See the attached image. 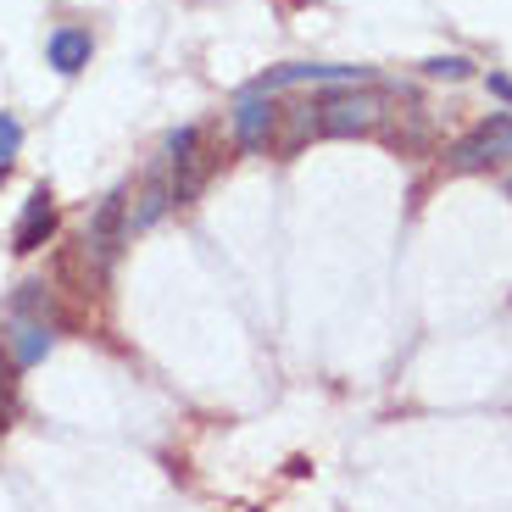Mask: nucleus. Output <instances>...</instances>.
Masks as SVG:
<instances>
[{"label":"nucleus","mask_w":512,"mask_h":512,"mask_svg":"<svg viewBox=\"0 0 512 512\" xmlns=\"http://www.w3.org/2000/svg\"><path fill=\"white\" fill-rule=\"evenodd\" d=\"M6 318H28V323H45V329H73V312L62 307V290L45 279H28L12 290V301H6Z\"/></svg>","instance_id":"8"},{"label":"nucleus","mask_w":512,"mask_h":512,"mask_svg":"<svg viewBox=\"0 0 512 512\" xmlns=\"http://www.w3.org/2000/svg\"><path fill=\"white\" fill-rule=\"evenodd\" d=\"M78 245H84V256H90L95 268H106V273L117 268V256H123V245H128V184H117L112 195H101V206L90 212Z\"/></svg>","instance_id":"4"},{"label":"nucleus","mask_w":512,"mask_h":512,"mask_svg":"<svg viewBox=\"0 0 512 512\" xmlns=\"http://www.w3.org/2000/svg\"><path fill=\"white\" fill-rule=\"evenodd\" d=\"M279 112H284V106L273 101V95H262V90H251V84H245V90L234 95V106H229L234 145H240V151H273V134H279Z\"/></svg>","instance_id":"5"},{"label":"nucleus","mask_w":512,"mask_h":512,"mask_svg":"<svg viewBox=\"0 0 512 512\" xmlns=\"http://www.w3.org/2000/svg\"><path fill=\"white\" fill-rule=\"evenodd\" d=\"M134 201H128V240L134 234H145V229H156V223L173 212V184H167V162H151L145 167V179H140V190H128Z\"/></svg>","instance_id":"9"},{"label":"nucleus","mask_w":512,"mask_h":512,"mask_svg":"<svg viewBox=\"0 0 512 512\" xmlns=\"http://www.w3.org/2000/svg\"><path fill=\"white\" fill-rule=\"evenodd\" d=\"M56 229H62V212H56V195L45 190V184H34L23 201V212H17V229H12V251L17 256H34L45 251V245L56 240Z\"/></svg>","instance_id":"7"},{"label":"nucleus","mask_w":512,"mask_h":512,"mask_svg":"<svg viewBox=\"0 0 512 512\" xmlns=\"http://www.w3.org/2000/svg\"><path fill=\"white\" fill-rule=\"evenodd\" d=\"M90 56H95V34H90V28L62 23V28L45 34V62H51L62 78H78L84 67H90Z\"/></svg>","instance_id":"10"},{"label":"nucleus","mask_w":512,"mask_h":512,"mask_svg":"<svg viewBox=\"0 0 512 512\" xmlns=\"http://www.w3.org/2000/svg\"><path fill=\"white\" fill-rule=\"evenodd\" d=\"M162 162H167V184H173V206H190V201H201V190L223 167V151L218 145H206V134L195 123H184V128L167 134Z\"/></svg>","instance_id":"1"},{"label":"nucleus","mask_w":512,"mask_h":512,"mask_svg":"<svg viewBox=\"0 0 512 512\" xmlns=\"http://www.w3.org/2000/svg\"><path fill=\"white\" fill-rule=\"evenodd\" d=\"M312 112H318V140H357L384 128V95L368 84H340L312 95Z\"/></svg>","instance_id":"2"},{"label":"nucleus","mask_w":512,"mask_h":512,"mask_svg":"<svg viewBox=\"0 0 512 512\" xmlns=\"http://www.w3.org/2000/svg\"><path fill=\"white\" fill-rule=\"evenodd\" d=\"M56 340H62L56 329H45V323H28V318H6V334H0V346L12 351L17 368H39V362L56 351Z\"/></svg>","instance_id":"11"},{"label":"nucleus","mask_w":512,"mask_h":512,"mask_svg":"<svg viewBox=\"0 0 512 512\" xmlns=\"http://www.w3.org/2000/svg\"><path fill=\"white\" fill-rule=\"evenodd\" d=\"M507 195H512V179H507Z\"/></svg>","instance_id":"17"},{"label":"nucleus","mask_w":512,"mask_h":512,"mask_svg":"<svg viewBox=\"0 0 512 512\" xmlns=\"http://www.w3.org/2000/svg\"><path fill=\"white\" fill-rule=\"evenodd\" d=\"M295 84L340 90V84H373V73H368V67H329V62H284V67H268L262 78H251V90H262V95L295 90Z\"/></svg>","instance_id":"6"},{"label":"nucleus","mask_w":512,"mask_h":512,"mask_svg":"<svg viewBox=\"0 0 512 512\" xmlns=\"http://www.w3.org/2000/svg\"><path fill=\"white\" fill-rule=\"evenodd\" d=\"M490 95H496V101H507V106H512V78H507V73H490Z\"/></svg>","instance_id":"15"},{"label":"nucleus","mask_w":512,"mask_h":512,"mask_svg":"<svg viewBox=\"0 0 512 512\" xmlns=\"http://www.w3.org/2000/svg\"><path fill=\"white\" fill-rule=\"evenodd\" d=\"M17 151H23V123L12 112H0V167H12Z\"/></svg>","instance_id":"14"},{"label":"nucleus","mask_w":512,"mask_h":512,"mask_svg":"<svg viewBox=\"0 0 512 512\" xmlns=\"http://www.w3.org/2000/svg\"><path fill=\"white\" fill-rule=\"evenodd\" d=\"M507 156H512V112H490L446 151V167L451 173H490Z\"/></svg>","instance_id":"3"},{"label":"nucleus","mask_w":512,"mask_h":512,"mask_svg":"<svg viewBox=\"0 0 512 512\" xmlns=\"http://www.w3.org/2000/svg\"><path fill=\"white\" fill-rule=\"evenodd\" d=\"M423 73H429V78H451V84H457V78H474V62H468V56H429Z\"/></svg>","instance_id":"13"},{"label":"nucleus","mask_w":512,"mask_h":512,"mask_svg":"<svg viewBox=\"0 0 512 512\" xmlns=\"http://www.w3.org/2000/svg\"><path fill=\"white\" fill-rule=\"evenodd\" d=\"M17 362H12V351L0 346V435L12 429V418H17Z\"/></svg>","instance_id":"12"},{"label":"nucleus","mask_w":512,"mask_h":512,"mask_svg":"<svg viewBox=\"0 0 512 512\" xmlns=\"http://www.w3.org/2000/svg\"><path fill=\"white\" fill-rule=\"evenodd\" d=\"M6 173H12V167H0V184H6Z\"/></svg>","instance_id":"16"}]
</instances>
